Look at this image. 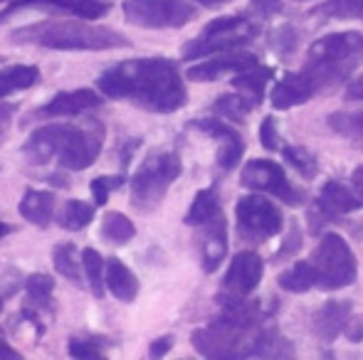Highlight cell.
<instances>
[{
  "instance_id": "cell-1",
  "label": "cell",
  "mask_w": 363,
  "mask_h": 360,
  "mask_svg": "<svg viewBox=\"0 0 363 360\" xmlns=\"http://www.w3.org/2000/svg\"><path fill=\"white\" fill-rule=\"evenodd\" d=\"M267 316L262 301L223 303V313L193 331L191 343L203 358H294V346Z\"/></svg>"
},
{
  "instance_id": "cell-2",
  "label": "cell",
  "mask_w": 363,
  "mask_h": 360,
  "mask_svg": "<svg viewBox=\"0 0 363 360\" xmlns=\"http://www.w3.org/2000/svg\"><path fill=\"white\" fill-rule=\"evenodd\" d=\"M363 62V33H334L311 42L299 72L284 74L272 91L274 109L306 104L321 91L339 87Z\"/></svg>"
},
{
  "instance_id": "cell-3",
  "label": "cell",
  "mask_w": 363,
  "mask_h": 360,
  "mask_svg": "<svg viewBox=\"0 0 363 360\" xmlns=\"http://www.w3.org/2000/svg\"><path fill=\"white\" fill-rule=\"evenodd\" d=\"M96 91L126 101L151 114H173L188 104V91L178 64L166 57L124 59L99 74Z\"/></svg>"
},
{
  "instance_id": "cell-4",
  "label": "cell",
  "mask_w": 363,
  "mask_h": 360,
  "mask_svg": "<svg viewBox=\"0 0 363 360\" xmlns=\"http://www.w3.org/2000/svg\"><path fill=\"white\" fill-rule=\"evenodd\" d=\"M106 141L101 121L89 119L84 124H48L35 129L23 144V158L30 166L57 163L65 170H86L99 158Z\"/></svg>"
},
{
  "instance_id": "cell-5",
  "label": "cell",
  "mask_w": 363,
  "mask_h": 360,
  "mask_svg": "<svg viewBox=\"0 0 363 360\" xmlns=\"http://www.w3.org/2000/svg\"><path fill=\"white\" fill-rule=\"evenodd\" d=\"M10 42L33 45L45 50H62V52H91V50H119L131 47V40L124 33L111 28L89 25L79 18L72 20H45L18 28L10 35Z\"/></svg>"
},
{
  "instance_id": "cell-6",
  "label": "cell",
  "mask_w": 363,
  "mask_h": 360,
  "mask_svg": "<svg viewBox=\"0 0 363 360\" xmlns=\"http://www.w3.org/2000/svg\"><path fill=\"white\" fill-rule=\"evenodd\" d=\"M183 173V161L176 151H151L131 175V207L141 215H151L166 197L168 187Z\"/></svg>"
},
{
  "instance_id": "cell-7",
  "label": "cell",
  "mask_w": 363,
  "mask_h": 360,
  "mask_svg": "<svg viewBox=\"0 0 363 360\" xmlns=\"http://www.w3.org/2000/svg\"><path fill=\"white\" fill-rule=\"evenodd\" d=\"M257 35H259V28L250 18H242V15H225V18L211 20L196 40L183 45L181 52L186 62H193V59L213 57V54L230 52V50L247 47Z\"/></svg>"
},
{
  "instance_id": "cell-8",
  "label": "cell",
  "mask_w": 363,
  "mask_h": 360,
  "mask_svg": "<svg viewBox=\"0 0 363 360\" xmlns=\"http://www.w3.org/2000/svg\"><path fill=\"white\" fill-rule=\"evenodd\" d=\"M306 262L314 272L316 286L324 289V291L344 289L354 284L356 277H359V265H356L354 252L346 245L344 237L336 235V232H326L321 237L319 247L314 250V255Z\"/></svg>"
},
{
  "instance_id": "cell-9",
  "label": "cell",
  "mask_w": 363,
  "mask_h": 360,
  "mask_svg": "<svg viewBox=\"0 0 363 360\" xmlns=\"http://www.w3.org/2000/svg\"><path fill=\"white\" fill-rule=\"evenodd\" d=\"M121 10L126 23L144 30H176L198 15L188 0H124Z\"/></svg>"
},
{
  "instance_id": "cell-10",
  "label": "cell",
  "mask_w": 363,
  "mask_h": 360,
  "mask_svg": "<svg viewBox=\"0 0 363 360\" xmlns=\"http://www.w3.org/2000/svg\"><path fill=\"white\" fill-rule=\"evenodd\" d=\"M238 235L245 245L257 247L282 232V212L264 195H245L235 205Z\"/></svg>"
},
{
  "instance_id": "cell-11",
  "label": "cell",
  "mask_w": 363,
  "mask_h": 360,
  "mask_svg": "<svg viewBox=\"0 0 363 360\" xmlns=\"http://www.w3.org/2000/svg\"><path fill=\"white\" fill-rule=\"evenodd\" d=\"M240 182L250 190H259V192H269V195L279 197L287 205H299L304 202V192L296 190L289 182L287 173L282 170V166L274 163L269 158H255L247 161L240 175Z\"/></svg>"
},
{
  "instance_id": "cell-12",
  "label": "cell",
  "mask_w": 363,
  "mask_h": 360,
  "mask_svg": "<svg viewBox=\"0 0 363 360\" xmlns=\"http://www.w3.org/2000/svg\"><path fill=\"white\" fill-rule=\"evenodd\" d=\"M262 257L255 255V252H238L230 262L228 272L223 277V284H220V294L216 296V301L223 306V303H233V301H242L250 294L257 289V284L262 281Z\"/></svg>"
},
{
  "instance_id": "cell-13",
  "label": "cell",
  "mask_w": 363,
  "mask_h": 360,
  "mask_svg": "<svg viewBox=\"0 0 363 360\" xmlns=\"http://www.w3.org/2000/svg\"><path fill=\"white\" fill-rule=\"evenodd\" d=\"M361 207H363V200L359 192L349 190V187L339 180H326L319 197H316V202L309 210V225L314 232H319L324 225L339 222L344 215L361 210Z\"/></svg>"
},
{
  "instance_id": "cell-14",
  "label": "cell",
  "mask_w": 363,
  "mask_h": 360,
  "mask_svg": "<svg viewBox=\"0 0 363 360\" xmlns=\"http://www.w3.org/2000/svg\"><path fill=\"white\" fill-rule=\"evenodd\" d=\"M23 10H43L50 15H69L79 20H99L111 10L104 0H10L0 13V25L8 23Z\"/></svg>"
},
{
  "instance_id": "cell-15",
  "label": "cell",
  "mask_w": 363,
  "mask_h": 360,
  "mask_svg": "<svg viewBox=\"0 0 363 360\" xmlns=\"http://www.w3.org/2000/svg\"><path fill=\"white\" fill-rule=\"evenodd\" d=\"M188 129L201 131L203 136L218 141V168L223 173L233 170L240 163L245 151V139L240 136V131H235L233 126L225 124L220 116H203V119H193L188 124Z\"/></svg>"
},
{
  "instance_id": "cell-16",
  "label": "cell",
  "mask_w": 363,
  "mask_h": 360,
  "mask_svg": "<svg viewBox=\"0 0 363 360\" xmlns=\"http://www.w3.org/2000/svg\"><path fill=\"white\" fill-rule=\"evenodd\" d=\"M101 96L94 89H74V91H60L48 104L35 109L28 121H50V119H65V116H79L89 109H99Z\"/></svg>"
},
{
  "instance_id": "cell-17",
  "label": "cell",
  "mask_w": 363,
  "mask_h": 360,
  "mask_svg": "<svg viewBox=\"0 0 363 360\" xmlns=\"http://www.w3.org/2000/svg\"><path fill=\"white\" fill-rule=\"evenodd\" d=\"M259 64L257 54L247 52V50H230V52H220L216 57L206 59L201 64H193L186 72V77L191 82H216V79H223L225 74H240L245 69Z\"/></svg>"
},
{
  "instance_id": "cell-18",
  "label": "cell",
  "mask_w": 363,
  "mask_h": 360,
  "mask_svg": "<svg viewBox=\"0 0 363 360\" xmlns=\"http://www.w3.org/2000/svg\"><path fill=\"white\" fill-rule=\"evenodd\" d=\"M198 245H201L203 272L213 274L228 255V222H225L223 212L213 217L211 222L198 227Z\"/></svg>"
},
{
  "instance_id": "cell-19",
  "label": "cell",
  "mask_w": 363,
  "mask_h": 360,
  "mask_svg": "<svg viewBox=\"0 0 363 360\" xmlns=\"http://www.w3.org/2000/svg\"><path fill=\"white\" fill-rule=\"evenodd\" d=\"M351 316V301L349 298H331L321 308H316L311 316V328H314L316 338L324 343H331L344 333V326Z\"/></svg>"
},
{
  "instance_id": "cell-20",
  "label": "cell",
  "mask_w": 363,
  "mask_h": 360,
  "mask_svg": "<svg viewBox=\"0 0 363 360\" xmlns=\"http://www.w3.org/2000/svg\"><path fill=\"white\" fill-rule=\"evenodd\" d=\"M55 202H57V197L52 190H33L30 187V190H25L18 210L25 222L40 227V230H48L55 217Z\"/></svg>"
},
{
  "instance_id": "cell-21",
  "label": "cell",
  "mask_w": 363,
  "mask_h": 360,
  "mask_svg": "<svg viewBox=\"0 0 363 360\" xmlns=\"http://www.w3.org/2000/svg\"><path fill=\"white\" fill-rule=\"evenodd\" d=\"M25 306L40 311L45 318H55L57 306H55V279L50 274L35 272L25 279Z\"/></svg>"
},
{
  "instance_id": "cell-22",
  "label": "cell",
  "mask_w": 363,
  "mask_h": 360,
  "mask_svg": "<svg viewBox=\"0 0 363 360\" xmlns=\"http://www.w3.org/2000/svg\"><path fill=\"white\" fill-rule=\"evenodd\" d=\"M106 289L114 298H119L121 303H134L139 296V279L136 274L119 260V257H109L106 260Z\"/></svg>"
},
{
  "instance_id": "cell-23",
  "label": "cell",
  "mask_w": 363,
  "mask_h": 360,
  "mask_svg": "<svg viewBox=\"0 0 363 360\" xmlns=\"http://www.w3.org/2000/svg\"><path fill=\"white\" fill-rule=\"evenodd\" d=\"M38 82L40 69L35 64H5V59L0 57V99L35 87Z\"/></svg>"
},
{
  "instance_id": "cell-24",
  "label": "cell",
  "mask_w": 363,
  "mask_h": 360,
  "mask_svg": "<svg viewBox=\"0 0 363 360\" xmlns=\"http://www.w3.org/2000/svg\"><path fill=\"white\" fill-rule=\"evenodd\" d=\"M220 195L216 187H203V190H198V195L193 197L191 207H188L186 217H183V222H186L188 227H201L206 225V222H211L213 217L220 215Z\"/></svg>"
},
{
  "instance_id": "cell-25",
  "label": "cell",
  "mask_w": 363,
  "mask_h": 360,
  "mask_svg": "<svg viewBox=\"0 0 363 360\" xmlns=\"http://www.w3.org/2000/svg\"><path fill=\"white\" fill-rule=\"evenodd\" d=\"M274 77V72L269 67H262V64H255V67L245 69V72L235 74L233 77V87L242 94H247L255 104H262V96H264V87L267 82Z\"/></svg>"
},
{
  "instance_id": "cell-26",
  "label": "cell",
  "mask_w": 363,
  "mask_h": 360,
  "mask_svg": "<svg viewBox=\"0 0 363 360\" xmlns=\"http://www.w3.org/2000/svg\"><path fill=\"white\" fill-rule=\"evenodd\" d=\"M255 106H257V104H255L247 94L238 91V94L218 96V99L213 101L211 111L216 116H223V119H228V121H235V124H245V121H247V116H250V111H252Z\"/></svg>"
},
{
  "instance_id": "cell-27",
  "label": "cell",
  "mask_w": 363,
  "mask_h": 360,
  "mask_svg": "<svg viewBox=\"0 0 363 360\" xmlns=\"http://www.w3.org/2000/svg\"><path fill=\"white\" fill-rule=\"evenodd\" d=\"M52 267H55V272L62 274L74 286L84 284V267L77 260V247L69 245V242H62V245L52 247Z\"/></svg>"
},
{
  "instance_id": "cell-28",
  "label": "cell",
  "mask_w": 363,
  "mask_h": 360,
  "mask_svg": "<svg viewBox=\"0 0 363 360\" xmlns=\"http://www.w3.org/2000/svg\"><path fill=\"white\" fill-rule=\"evenodd\" d=\"M136 237V225L121 212H106L101 217V240L109 242V245H129Z\"/></svg>"
},
{
  "instance_id": "cell-29",
  "label": "cell",
  "mask_w": 363,
  "mask_h": 360,
  "mask_svg": "<svg viewBox=\"0 0 363 360\" xmlns=\"http://www.w3.org/2000/svg\"><path fill=\"white\" fill-rule=\"evenodd\" d=\"M329 129L363 149V111H334L329 116Z\"/></svg>"
},
{
  "instance_id": "cell-30",
  "label": "cell",
  "mask_w": 363,
  "mask_h": 360,
  "mask_svg": "<svg viewBox=\"0 0 363 360\" xmlns=\"http://www.w3.org/2000/svg\"><path fill=\"white\" fill-rule=\"evenodd\" d=\"M82 267H84V277L86 284H89V291L94 294L96 298L104 296L106 289V260L94 250V247H84L82 250Z\"/></svg>"
},
{
  "instance_id": "cell-31",
  "label": "cell",
  "mask_w": 363,
  "mask_h": 360,
  "mask_svg": "<svg viewBox=\"0 0 363 360\" xmlns=\"http://www.w3.org/2000/svg\"><path fill=\"white\" fill-rule=\"evenodd\" d=\"M91 220H94V205H89V202H84V200H67L57 217L60 227L69 232L84 230V227L91 225Z\"/></svg>"
},
{
  "instance_id": "cell-32",
  "label": "cell",
  "mask_w": 363,
  "mask_h": 360,
  "mask_svg": "<svg viewBox=\"0 0 363 360\" xmlns=\"http://www.w3.org/2000/svg\"><path fill=\"white\" fill-rule=\"evenodd\" d=\"M277 284L284 289V291H289V294H304V291H309V289L316 286L314 272H311V267H309V262H306V260L304 262H296L291 269L279 274Z\"/></svg>"
},
{
  "instance_id": "cell-33",
  "label": "cell",
  "mask_w": 363,
  "mask_h": 360,
  "mask_svg": "<svg viewBox=\"0 0 363 360\" xmlns=\"http://www.w3.org/2000/svg\"><path fill=\"white\" fill-rule=\"evenodd\" d=\"M314 13L326 20H363V0H324Z\"/></svg>"
},
{
  "instance_id": "cell-34",
  "label": "cell",
  "mask_w": 363,
  "mask_h": 360,
  "mask_svg": "<svg viewBox=\"0 0 363 360\" xmlns=\"http://www.w3.org/2000/svg\"><path fill=\"white\" fill-rule=\"evenodd\" d=\"M279 151H282V156L287 158V163L301 175V178H304V180H314L316 178L319 163H316V158L309 153V151L299 149V146H282Z\"/></svg>"
},
{
  "instance_id": "cell-35",
  "label": "cell",
  "mask_w": 363,
  "mask_h": 360,
  "mask_svg": "<svg viewBox=\"0 0 363 360\" xmlns=\"http://www.w3.org/2000/svg\"><path fill=\"white\" fill-rule=\"evenodd\" d=\"M269 47L277 54H284V57H291L299 47V30L294 25H282V28H274L272 33L267 35Z\"/></svg>"
},
{
  "instance_id": "cell-36",
  "label": "cell",
  "mask_w": 363,
  "mask_h": 360,
  "mask_svg": "<svg viewBox=\"0 0 363 360\" xmlns=\"http://www.w3.org/2000/svg\"><path fill=\"white\" fill-rule=\"evenodd\" d=\"M67 353L72 358H84V360L106 356L104 341H101V338H94V336H72L67 341Z\"/></svg>"
},
{
  "instance_id": "cell-37",
  "label": "cell",
  "mask_w": 363,
  "mask_h": 360,
  "mask_svg": "<svg viewBox=\"0 0 363 360\" xmlns=\"http://www.w3.org/2000/svg\"><path fill=\"white\" fill-rule=\"evenodd\" d=\"M124 173H116V175H96L94 180L89 182V192L94 197V205L96 207H104L106 200H109L111 192H116L121 185H124Z\"/></svg>"
},
{
  "instance_id": "cell-38",
  "label": "cell",
  "mask_w": 363,
  "mask_h": 360,
  "mask_svg": "<svg viewBox=\"0 0 363 360\" xmlns=\"http://www.w3.org/2000/svg\"><path fill=\"white\" fill-rule=\"evenodd\" d=\"M299 250H301V230H299V222L291 220V227L287 230V237L282 240V247H279L277 255L272 257V262H274V265H284V262H289Z\"/></svg>"
},
{
  "instance_id": "cell-39",
  "label": "cell",
  "mask_w": 363,
  "mask_h": 360,
  "mask_svg": "<svg viewBox=\"0 0 363 360\" xmlns=\"http://www.w3.org/2000/svg\"><path fill=\"white\" fill-rule=\"evenodd\" d=\"M259 144H262V149H267V151L282 149V141H279L277 121H274V116H264L262 124H259Z\"/></svg>"
},
{
  "instance_id": "cell-40",
  "label": "cell",
  "mask_w": 363,
  "mask_h": 360,
  "mask_svg": "<svg viewBox=\"0 0 363 360\" xmlns=\"http://www.w3.org/2000/svg\"><path fill=\"white\" fill-rule=\"evenodd\" d=\"M284 10L282 0H250V13L257 15L262 20H269Z\"/></svg>"
},
{
  "instance_id": "cell-41",
  "label": "cell",
  "mask_w": 363,
  "mask_h": 360,
  "mask_svg": "<svg viewBox=\"0 0 363 360\" xmlns=\"http://www.w3.org/2000/svg\"><path fill=\"white\" fill-rule=\"evenodd\" d=\"M15 111H18V104H10V101H0V144L8 139L10 126H13Z\"/></svg>"
},
{
  "instance_id": "cell-42",
  "label": "cell",
  "mask_w": 363,
  "mask_h": 360,
  "mask_svg": "<svg viewBox=\"0 0 363 360\" xmlns=\"http://www.w3.org/2000/svg\"><path fill=\"white\" fill-rule=\"evenodd\" d=\"M344 336L349 338L351 343L363 341V316H354V313H351L349 321H346V326H344Z\"/></svg>"
},
{
  "instance_id": "cell-43",
  "label": "cell",
  "mask_w": 363,
  "mask_h": 360,
  "mask_svg": "<svg viewBox=\"0 0 363 360\" xmlns=\"http://www.w3.org/2000/svg\"><path fill=\"white\" fill-rule=\"evenodd\" d=\"M173 343H176V338H173V336L156 338V341H151V346H148V356H151V358H163L173 348Z\"/></svg>"
},
{
  "instance_id": "cell-44",
  "label": "cell",
  "mask_w": 363,
  "mask_h": 360,
  "mask_svg": "<svg viewBox=\"0 0 363 360\" xmlns=\"http://www.w3.org/2000/svg\"><path fill=\"white\" fill-rule=\"evenodd\" d=\"M45 180H48L55 190H57V187H69V175L65 173V170H55V173L45 175Z\"/></svg>"
},
{
  "instance_id": "cell-45",
  "label": "cell",
  "mask_w": 363,
  "mask_h": 360,
  "mask_svg": "<svg viewBox=\"0 0 363 360\" xmlns=\"http://www.w3.org/2000/svg\"><path fill=\"white\" fill-rule=\"evenodd\" d=\"M20 358H23V353L15 351L5 338H0V360H20Z\"/></svg>"
},
{
  "instance_id": "cell-46",
  "label": "cell",
  "mask_w": 363,
  "mask_h": 360,
  "mask_svg": "<svg viewBox=\"0 0 363 360\" xmlns=\"http://www.w3.org/2000/svg\"><path fill=\"white\" fill-rule=\"evenodd\" d=\"M141 146V139H131L126 146H121V166H129V158H131V153H134V149H139Z\"/></svg>"
},
{
  "instance_id": "cell-47",
  "label": "cell",
  "mask_w": 363,
  "mask_h": 360,
  "mask_svg": "<svg viewBox=\"0 0 363 360\" xmlns=\"http://www.w3.org/2000/svg\"><path fill=\"white\" fill-rule=\"evenodd\" d=\"M346 96L349 99H361L363 101V74L359 79H354V82L349 84V89H346Z\"/></svg>"
},
{
  "instance_id": "cell-48",
  "label": "cell",
  "mask_w": 363,
  "mask_h": 360,
  "mask_svg": "<svg viewBox=\"0 0 363 360\" xmlns=\"http://www.w3.org/2000/svg\"><path fill=\"white\" fill-rule=\"evenodd\" d=\"M351 182H354L356 192H359L361 200H363V166H359V168L354 170V175H351Z\"/></svg>"
},
{
  "instance_id": "cell-49",
  "label": "cell",
  "mask_w": 363,
  "mask_h": 360,
  "mask_svg": "<svg viewBox=\"0 0 363 360\" xmlns=\"http://www.w3.org/2000/svg\"><path fill=\"white\" fill-rule=\"evenodd\" d=\"M198 5H203V8H218V5H225L230 3V0H196Z\"/></svg>"
},
{
  "instance_id": "cell-50",
  "label": "cell",
  "mask_w": 363,
  "mask_h": 360,
  "mask_svg": "<svg viewBox=\"0 0 363 360\" xmlns=\"http://www.w3.org/2000/svg\"><path fill=\"white\" fill-rule=\"evenodd\" d=\"M13 232H15L13 225H8V222L0 220V240H3V237H8V235H13Z\"/></svg>"
},
{
  "instance_id": "cell-51",
  "label": "cell",
  "mask_w": 363,
  "mask_h": 360,
  "mask_svg": "<svg viewBox=\"0 0 363 360\" xmlns=\"http://www.w3.org/2000/svg\"><path fill=\"white\" fill-rule=\"evenodd\" d=\"M8 296H10L8 291H5V294H0V313H3V303H5V298H8Z\"/></svg>"
},
{
  "instance_id": "cell-52",
  "label": "cell",
  "mask_w": 363,
  "mask_h": 360,
  "mask_svg": "<svg viewBox=\"0 0 363 360\" xmlns=\"http://www.w3.org/2000/svg\"><path fill=\"white\" fill-rule=\"evenodd\" d=\"M0 3H3V0H0Z\"/></svg>"
}]
</instances>
